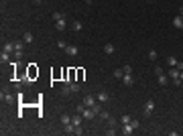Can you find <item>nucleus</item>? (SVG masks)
I'll list each match as a JSON object with an SVG mask.
<instances>
[{
	"label": "nucleus",
	"instance_id": "obj_1",
	"mask_svg": "<svg viewBox=\"0 0 183 136\" xmlns=\"http://www.w3.org/2000/svg\"><path fill=\"white\" fill-rule=\"evenodd\" d=\"M27 77H29V79L39 77V69H37V65H35V63H31V65H29V69H27Z\"/></svg>",
	"mask_w": 183,
	"mask_h": 136
},
{
	"label": "nucleus",
	"instance_id": "obj_2",
	"mask_svg": "<svg viewBox=\"0 0 183 136\" xmlns=\"http://www.w3.org/2000/svg\"><path fill=\"white\" fill-rule=\"evenodd\" d=\"M63 51H65L67 55H69V57H77V55H79V49L75 47V45H67V47H65Z\"/></svg>",
	"mask_w": 183,
	"mask_h": 136
},
{
	"label": "nucleus",
	"instance_id": "obj_3",
	"mask_svg": "<svg viewBox=\"0 0 183 136\" xmlns=\"http://www.w3.org/2000/svg\"><path fill=\"white\" fill-rule=\"evenodd\" d=\"M81 116H83L85 120H94V118H96L98 114H96V112H94V110H92V108H87V106H85V110L81 112Z\"/></svg>",
	"mask_w": 183,
	"mask_h": 136
},
{
	"label": "nucleus",
	"instance_id": "obj_4",
	"mask_svg": "<svg viewBox=\"0 0 183 136\" xmlns=\"http://www.w3.org/2000/svg\"><path fill=\"white\" fill-rule=\"evenodd\" d=\"M83 104H85L87 108H94V106L98 104V98H96V96H85V98H83Z\"/></svg>",
	"mask_w": 183,
	"mask_h": 136
},
{
	"label": "nucleus",
	"instance_id": "obj_5",
	"mask_svg": "<svg viewBox=\"0 0 183 136\" xmlns=\"http://www.w3.org/2000/svg\"><path fill=\"white\" fill-rule=\"evenodd\" d=\"M153 112H155V102H153V100H149V102L145 104V116H151Z\"/></svg>",
	"mask_w": 183,
	"mask_h": 136
},
{
	"label": "nucleus",
	"instance_id": "obj_6",
	"mask_svg": "<svg viewBox=\"0 0 183 136\" xmlns=\"http://www.w3.org/2000/svg\"><path fill=\"white\" fill-rule=\"evenodd\" d=\"M120 132H122L124 136H130V134L134 132V128H132V124L128 122V124H122V130H120Z\"/></svg>",
	"mask_w": 183,
	"mask_h": 136
},
{
	"label": "nucleus",
	"instance_id": "obj_7",
	"mask_svg": "<svg viewBox=\"0 0 183 136\" xmlns=\"http://www.w3.org/2000/svg\"><path fill=\"white\" fill-rule=\"evenodd\" d=\"M14 98H16V96H12L10 92H2V102H6V104H12V102H14Z\"/></svg>",
	"mask_w": 183,
	"mask_h": 136
},
{
	"label": "nucleus",
	"instance_id": "obj_8",
	"mask_svg": "<svg viewBox=\"0 0 183 136\" xmlns=\"http://www.w3.org/2000/svg\"><path fill=\"white\" fill-rule=\"evenodd\" d=\"M55 29H57V31H65V29H67V20H65V18L55 20Z\"/></svg>",
	"mask_w": 183,
	"mask_h": 136
},
{
	"label": "nucleus",
	"instance_id": "obj_9",
	"mask_svg": "<svg viewBox=\"0 0 183 136\" xmlns=\"http://www.w3.org/2000/svg\"><path fill=\"white\" fill-rule=\"evenodd\" d=\"M173 27L175 29H183V14H179V16L173 18Z\"/></svg>",
	"mask_w": 183,
	"mask_h": 136
},
{
	"label": "nucleus",
	"instance_id": "obj_10",
	"mask_svg": "<svg viewBox=\"0 0 183 136\" xmlns=\"http://www.w3.org/2000/svg\"><path fill=\"white\" fill-rule=\"evenodd\" d=\"M96 98H98V102H102V104H106V102L110 100V94H108V92H100V94H98Z\"/></svg>",
	"mask_w": 183,
	"mask_h": 136
},
{
	"label": "nucleus",
	"instance_id": "obj_11",
	"mask_svg": "<svg viewBox=\"0 0 183 136\" xmlns=\"http://www.w3.org/2000/svg\"><path fill=\"white\" fill-rule=\"evenodd\" d=\"M81 29H83V25H81V20H73V22H71V31H73V33H79Z\"/></svg>",
	"mask_w": 183,
	"mask_h": 136
},
{
	"label": "nucleus",
	"instance_id": "obj_12",
	"mask_svg": "<svg viewBox=\"0 0 183 136\" xmlns=\"http://www.w3.org/2000/svg\"><path fill=\"white\" fill-rule=\"evenodd\" d=\"M122 83H124V85H132V83H134V79H132V73H124V77H122Z\"/></svg>",
	"mask_w": 183,
	"mask_h": 136
},
{
	"label": "nucleus",
	"instance_id": "obj_13",
	"mask_svg": "<svg viewBox=\"0 0 183 136\" xmlns=\"http://www.w3.org/2000/svg\"><path fill=\"white\" fill-rule=\"evenodd\" d=\"M25 41H14V51H25Z\"/></svg>",
	"mask_w": 183,
	"mask_h": 136
},
{
	"label": "nucleus",
	"instance_id": "obj_14",
	"mask_svg": "<svg viewBox=\"0 0 183 136\" xmlns=\"http://www.w3.org/2000/svg\"><path fill=\"white\" fill-rule=\"evenodd\" d=\"M177 63H179V61H177V57H173V55H169V57H167V65H169V67H177Z\"/></svg>",
	"mask_w": 183,
	"mask_h": 136
},
{
	"label": "nucleus",
	"instance_id": "obj_15",
	"mask_svg": "<svg viewBox=\"0 0 183 136\" xmlns=\"http://www.w3.org/2000/svg\"><path fill=\"white\" fill-rule=\"evenodd\" d=\"M2 51H6V53H14V43H4Z\"/></svg>",
	"mask_w": 183,
	"mask_h": 136
},
{
	"label": "nucleus",
	"instance_id": "obj_16",
	"mask_svg": "<svg viewBox=\"0 0 183 136\" xmlns=\"http://www.w3.org/2000/svg\"><path fill=\"white\" fill-rule=\"evenodd\" d=\"M104 53H106V55H112V53H114V45H112V43H106V45H104Z\"/></svg>",
	"mask_w": 183,
	"mask_h": 136
},
{
	"label": "nucleus",
	"instance_id": "obj_17",
	"mask_svg": "<svg viewBox=\"0 0 183 136\" xmlns=\"http://www.w3.org/2000/svg\"><path fill=\"white\" fill-rule=\"evenodd\" d=\"M106 124H108L110 128H116V126H118V120H116V118H114V116H110V118L106 120Z\"/></svg>",
	"mask_w": 183,
	"mask_h": 136
},
{
	"label": "nucleus",
	"instance_id": "obj_18",
	"mask_svg": "<svg viewBox=\"0 0 183 136\" xmlns=\"http://www.w3.org/2000/svg\"><path fill=\"white\" fill-rule=\"evenodd\" d=\"M157 79H159V85H167V83H169V81H167V75H165V73L157 75Z\"/></svg>",
	"mask_w": 183,
	"mask_h": 136
},
{
	"label": "nucleus",
	"instance_id": "obj_19",
	"mask_svg": "<svg viewBox=\"0 0 183 136\" xmlns=\"http://www.w3.org/2000/svg\"><path fill=\"white\" fill-rule=\"evenodd\" d=\"M61 124L65 126V124H71V116L69 114H61Z\"/></svg>",
	"mask_w": 183,
	"mask_h": 136
},
{
	"label": "nucleus",
	"instance_id": "obj_20",
	"mask_svg": "<svg viewBox=\"0 0 183 136\" xmlns=\"http://www.w3.org/2000/svg\"><path fill=\"white\" fill-rule=\"evenodd\" d=\"M63 130H65V134H73V132H75V126H73V124H65Z\"/></svg>",
	"mask_w": 183,
	"mask_h": 136
},
{
	"label": "nucleus",
	"instance_id": "obj_21",
	"mask_svg": "<svg viewBox=\"0 0 183 136\" xmlns=\"http://www.w3.org/2000/svg\"><path fill=\"white\" fill-rule=\"evenodd\" d=\"M22 41H25L27 45L33 43V33H22Z\"/></svg>",
	"mask_w": 183,
	"mask_h": 136
},
{
	"label": "nucleus",
	"instance_id": "obj_22",
	"mask_svg": "<svg viewBox=\"0 0 183 136\" xmlns=\"http://www.w3.org/2000/svg\"><path fill=\"white\" fill-rule=\"evenodd\" d=\"M81 118H83L81 114H79V116H71V124H73V126H79V124H81Z\"/></svg>",
	"mask_w": 183,
	"mask_h": 136
},
{
	"label": "nucleus",
	"instance_id": "obj_23",
	"mask_svg": "<svg viewBox=\"0 0 183 136\" xmlns=\"http://www.w3.org/2000/svg\"><path fill=\"white\" fill-rule=\"evenodd\" d=\"M61 94H63V96H69V94H71V89H69V83H63V87H61Z\"/></svg>",
	"mask_w": 183,
	"mask_h": 136
},
{
	"label": "nucleus",
	"instance_id": "obj_24",
	"mask_svg": "<svg viewBox=\"0 0 183 136\" xmlns=\"http://www.w3.org/2000/svg\"><path fill=\"white\" fill-rule=\"evenodd\" d=\"M0 61H2V63H8V61H10V53L2 51V55H0Z\"/></svg>",
	"mask_w": 183,
	"mask_h": 136
},
{
	"label": "nucleus",
	"instance_id": "obj_25",
	"mask_svg": "<svg viewBox=\"0 0 183 136\" xmlns=\"http://www.w3.org/2000/svg\"><path fill=\"white\" fill-rule=\"evenodd\" d=\"M83 77H85V71L79 67V69H77V77H75V81H83Z\"/></svg>",
	"mask_w": 183,
	"mask_h": 136
},
{
	"label": "nucleus",
	"instance_id": "obj_26",
	"mask_svg": "<svg viewBox=\"0 0 183 136\" xmlns=\"http://www.w3.org/2000/svg\"><path fill=\"white\" fill-rule=\"evenodd\" d=\"M114 77H116V79H122V77H124V71H122V69H114Z\"/></svg>",
	"mask_w": 183,
	"mask_h": 136
},
{
	"label": "nucleus",
	"instance_id": "obj_27",
	"mask_svg": "<svg viewBox=\"0 0 183 136\" xmlns=\"http://www.w3.org/2000/svg\"><path fill=\"white\" fill-rule=\"evenodd\" d=\"M157 57H159V55H157V51H155V49H151V51H149V59H151V61H157Z\"/></svg>",
	"mask_w": 183,
	"mask_h": 136
},
{
	"label": "nucleus",
	"instance_id": "obj_28",
	"mask_svg": "<svg viewBox=\"0 0 183 136\" xmlns=\"http://www.w3.org/2000/svg\"><path fill=\"white\" fill-rule=\"evenodd\" d=\"M61 18H65L63 12H53V20H61Z\"/></svg>",
	"mask_w": 183,
	"mask_h": 136
},
{
	"label": "nucleus",
	"instance_id": "obj_29",
	"mask_svg": "<svg viewBox=\"0 0 183 136\" xmlns=\"http://www.w3.org/2000/svg\"><path fill=\"white\" fill-rule=\"evenodd\" d=\"M130 120H132V118H130V116H128V114H124V116H122V118H120V124H128V122H130Z\"/></svg>",
	"mask_w": 183,
	"mask_h": 136
},
{
	"label": "nucleus",
	"instance_id": "obj_30",
	"mask_svg": "<svg viewBox=\"0 0 183 136\" xmlns=\"http://www.w3.org/2000/svg\"><path fill=\"white\" fill-rule=\"evenodd\" d=\"M161 73H165V69H163L161 65H157V67H155V75H161Z\"/></svg>",
	"mask_w": 183,
	"mask_h": 136
},
{
	"label": "nucleus",
	"instance_id": "obj_31",
	"mask_svg": "<svg viewBox=\"0 0 183 136\" xmlns=\"http://www.w3.org/2000/svg\"><path fill=\"white\" fill-rule=\"evenodd\" d=\"M130 124H132V128H134V130H136V128H139V126H141V122H139V120H136V118H132V120H130Z\"/></svg>",
	"mask_w": 183,
	"mask_h": 136
},
{
	"label": "nucleus",
	"instance_id": "obj_32",
	"mask_svg": "<svg viewBox=\"0 0 183 136\" xmlns=\"http://www.w3.org/2000/svg\"><path fill=\"white\" fill-rule=\"evenodd\" d=\"M12 55H14V59H22V55H25V51H14Z\"/></svg>",
	"mask_w": 183,
	"mask_h": 136
},
{
	"label": "nucleus",
	"instance_id": "obj_33",
	"mask_svg": "<svg viewBox=\"0 0 183 136\" xmlns=\"http://www.w3.org/2000/svg\"><path fill=\"white\" fill-rule=\"evenodd\" d=\"M57 47H59V49H65V47H67V43H65V41H61V39H59V41H57Z\"/></svg>",
	"mask_w": 183,
	"mask_h": 136
},
{
	"label": "nucleus",
	"instance_id": "obj_34",
	"mask_svg": "<svg viewBox=\"0 0 183 136\" xmlns=\"http://www.w3.org/2000/svg\"><path fill=\"white\" fill-rule=\"evenodd\" d=\"M106 134H108V136H114V134H116V128H110V126H108V130H106Z\"/></svg>",
	"mask_w": 183,
	"mask_h": 136
},
{
	"label": "nucleus",
	"instance_id": "obj_35",
	"mask_svg": "<svg viewBox=\"0 0 183 136\" xmlns=\"http://www.w3.org/2000/svg\"><path fill=\"white\" fill-rule=\"evenodd\" d=\"M73 134H77V136H81V134H83V128H81V126H75V132H73Z\"/></svg>",
	"mask_w": 183,
	"mask_h": 136
},
{
	"label": "nucleus",
	"instance_id": "obj_36",
	"mask_svg": "<svg viewBox=\"0 0 183 136\" xmlns=\"http://www.w3.org/2000/svg\"><path fill=\"white\" fill-rule=\"evenodd\" d=\"M122 71H124V73H132V67H130V65H124Z\"/></svg>",
	"mask_w": 183,
	"mask_h": 136
},
{
	"label": "nucleus",
	"instance_id": "obj_37",
	"mask_svg": "<svg viewBox=\"0 0 183 136\" xmlns=\"http://www.w3.org/2000/svg\"><path fill=\"white\" fill-rule=\"evenodd\" d=\"M100 118H102V120H108L110 114H108V112H100Z\"/></svg>",
	"mask_w": 183,
	"mask_h": 136
},
{
	"label": "nucleus",
	"instance_id": "obj_38",
	"mask_svg": "<svg viewBox=\"0 0 183 136\" xmlns=\"http://www.w3.org/2000/svg\"><path fill=\"white\" fill-rule=\"evenodd\" d=\"M179 79H181V81H183V71H179Z\"/></svg>",
	"mask_w": 183,
	"mask_h": 136
},
{
	"label": "nucleus",
	"instance_id": "obj_39",
	"mask_svg": "<svg viewBox=\"0 0 183 136\" xmlns=\"http://www.w3.org/2000/svg\"><path fill=\"white\" fill-rule=\"evenodd\" d=\"M92 2H94V0H85V4H92Z\"/></svg>",
	"mask_w": 183,
	"mask_h": 136
},
{
	"label": "nucleus",
	"instance_id": "obj_40",
	"mask_svg": "<svg viewBox=\"0 0 183 136\" xmlns=\"http://www.w3.org/2000/svg\"><path fill=\"white\" fill-rule=\"evenodd\" d=\"M151 2H157V0H151Z\"/></svg>",
	"mask_w": 183,
	"mask_h": 136
}]
</instances>
